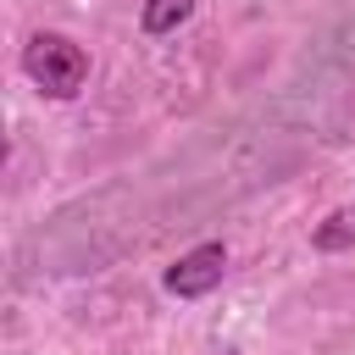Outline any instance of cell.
<instances>
[{"label": "cell", "mask_w": 355, "mask_h": 355, "mask_svg": "<svg viewBox=\"0 0 355 355\" xmlns=\"http://www.w3.org/2000/svg\"><path fill=\"white\" fill-rule=\"evenodd\" d=\"M222 272H227V250L222 244H194L189 255H178L172 266H166V294H178V300H200V294H211L216 283H222Z\"/></svg>", "instance_id": "obj_2"}, {"label": "cell", "mask_w": 355, "mask_h": 355, "mask_svg": "<svg viewBox=\"0 0 355 355\" xmlns=\"http://www.w3.org/2000/svg\"><path fill=\"white\" fill-rule=\"evenodd\" d=\"M189 11H194V0H144L139 22H144V33H172Z\"/></svg>", "instance_id": "obj_3"}, {"label": "cell", "mask_w": 355, "mask_h": 355, "mask_svg": "<svg viewBox=\"0 0 355 355\" xmlns=\"http://www.w3.org/2000/svg\"><path fill=\"white\" fill-rule=\"evenodd\" d=\"M344 244H355V227H349V216H327V222L316 227V250H344Z\"/></svg>", "instance_id": "obj_4"}, {"label": "cell", "mask_w": 355, "mask_h": 355, "mask_svg": "<svg viewBox=\"0 0 355 355\" xmlns=\"http://www.w3.org/2000/svg\"><path fill=\"white\" fill-rule=\"evenodd\" d=\"M22 72H28L44 94L72 100V94L83 89V78H89V55H83V44H72L67 33H33L28 50H22Z\"/></svg>", "instance_id": "obj_1"}]
</instances>
